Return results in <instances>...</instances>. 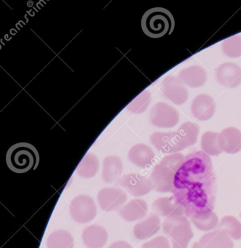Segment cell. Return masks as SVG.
I'll return each instance as SVG.
<instances>
[{"label": "cell", "instance_id": "22", "mask_svg": "<svg viewBox=\"0 0 241 248\" xmlns=\"http://www.w3.org/2000/svg\"><path fill=\"white\" fill-rule=\"evenodd\" d=\"M219 134L216 132L206 131L202 136V150L209 156H218L222 152L219 146Z\"/></svg>", "mask_w": 241, "mask_h": 248}, {"label": "cell", "instance_id": "13", "mask_svg": "<svg viewBox=\"0 0 241 248\" xmlns=\"http://www.w3.org/2000/svg\"><path fill=\"white\" fill-rule=\"evenodd\" d=\"M200 248H233L232 238L223 231L217 230L203 235L198 242Z\"/></svg>", "mask_w": 241, "mask_h": 248}, {"label": "cell", "instance_id": "10", "mask_svg": "<svg viewBox=\"0 0 241 248\" xmlns=\"http://www.w3.org/2000/svg\"><path fill=\"white\" fill-rule=\"evenodd\" d=\"M162 90L167 98L176 105H182L188 99V91L178 78L168 77L165 79Z\"/></svg>", "mask_w": 241, "mask_h": 248}, {"label": "cell", "instance_id": "25", "mask_svg": "<svg viewBox=\"0 0 241 248\" xmlns=\"http://www.w3.org/2000/svg\"><path fill=\"white\" fill-rule=\"evenodd\" d=\"M142 248H171V245L166 237L160 236L144 244Z\"/></svg>", "mask_w": 241, "mask_h": 248}, {"label": "cell", "instance_id": "3", "mask_svg": "<svg viewBox=\"0 0 241 248\" xmlns=\"http://www.w3.org/2000/svg\"><path fill=\"white\" fill-rule=\"evenodd\" d=\"M175 20L172 14L163 8H154L145 13L142 18L144 33L151 38H161L172 34Z\"/></svg>", "mask_w": 241, "mask_h": 248}, {"label": "cell", "instance_id": "17", "mask_svg": "<svg viewBox=\"0 0 241 248\" xmlns=\"http://www.w3.org/2000/svg\"><path fill=\"white\" fill-rule=\"evenodd\" d=\"M161 229V219L158 216H149L134 227V235L139 239H146L156 234Z\"/></svg>", "mask_w": 241, "mask_h": 248}, {"label": "cell", "instance_id": "5", "mask_svg": "<svg viewBox=\"0 0 241 248\" xmlns=\"http://www.w3.org/2000/svg\"><path fill=\"white\" fill-rule=\"evenodd\" d=\"M163 232L171 238L172 248H187L194 236L187 216L167 217L162 223Z\"/></svg>", "mask_w": 241, "mask_h": 248}, {"label": "cell", "instance_id": "12", "mask_svg": "<svg viewBox=\"0 0 241 248\" xmlns=\"http://www.w3.org/2000/svg\"><path fill=\"white\" fill-rule=\"evenodd\" d=\"M219 143L222 152L238 153L241 150V131L236 127L224 129L219 134Z\"/></svg>", "mask_w": 241, "mask_h": 248}, {"label": "cell", "instance_id": "14", "mask_svg": "<svg viewBox=\"0 0 241 248\" xmlns=\"http://www.w3.org/2000/svg\"><path fill=\"white\" fill-rule=\"evenodd\" d=\"M153 208L157 214L163 216L166 218L185 216L184 209L181 204H178L174 196L171 197L158 198L154 202Z\"/></svg>", "mask_w": 241, "mask_h": 248}, {"label": "cell", "instance_id": "9", "mask_svg": "<svg viewBox=\"0 0 241 248\" xmlns=\"http://www.w3.org/2000/svg\"><path fill=\"white\" fill-rule=\"evenodd\" d=\"M216 108L214 100L207 94L197 95L192 102V114L200 121H207L211 119L214 115Z\"/></svg>", "mask_w": 241, "mask_h": 248}, {"label": "cell", "instance_id": "6", "mask_svg": "<svg viewBox=\"0 0 241 248\" xmlns=\"http://www.w3.org/2000/svg\"><path fill=\"white\" fill-rule=\"evenodd\" d=\"M70 213L78 223L91 221L96 215L95 203L91 197L79 196L74 199L70 205Z\"/></svg>", "mask_w": 241, "mask_h": 248}, {"label": "cell", "instance_id": "1", "mask_svg": "<svg viewBox=\"0 0 241 248\" xmlns=\"http://www.w3.org/2000/svg\"><path fill=\"white\" fill-rule=\"evenodd\" d=\"M171 193L187 217L213 211L216 182L210 156L203 151L185 156L176 174Z\"/></svg>", "mask_w": 241, "mask_h": 248}, {"label": "cell", "instance_id": "8", "mask_svg": "<svg viewBox=\"0 0 241 248\" xmlns=\"http://www.w3.org/2000/svg\"><path fill=\"white\" fill-rule=\"evenodd\" d=\"M119 183L128 192L136 197L145 195L153 188L152 181L139 174L126 175L120 180Z\"/></svg>", "mask_w": 241, "mask_h": 248}, {"label": "cell", "instance_id": "11", "mask_svg": "<svg viewBox=\"0 0 241 248\" xmlns=\"http://www.w3.org/2000/svg\"><path fill=\"white\" fill-rule=\"evenodd\" d=\"M155 145L163 153L176 154L186 149L177 131L157 133Z\"/></svg>", "mask_w": 241, "mask_h": 248}, {"label": "cell", "instance_id": "7", "mask_svg": "<svg viewBox=\"0 0 241 248\" xmlns=\"http://www.w3.org/2000/svg\"><path fill=\"white\" fill-rule=\"evenodd\" d=\"M216 79L225 88H237L241 84V67L232 62L222 63L216 69Z\"/></svg>", "mask_w": 241, "mask_h": 248}, {"label": "cell", "instance_id": "21", "mask_svg": "<svg viewBox=\"0 0 241 248\" xmlns=\"http://www.w3.org/2000/svg\"><path fill=\"white\" fill-rule=\"evenodd\" d=\"M217 228L219 230L223 231L229 235L234 240L241 239V223L234 216H224L221 219Z\"/></svg>", "mask_w": 241, "mask_h": 248}, {"label": "cell", "instance_id": "24", "mask_svg": "<svg viewBox=\"0 0 241 248\" xmlns=\"http://www.w3.org/2000/svg\"><path fill=\"white\" fill-rule=\"evenodd\" d=\"M224 54L231 59H237L241 56V36L235 35L226 39L222 43Z\"/></svg>", "mask_w": 241, "mask_h": 248}, {"label": "cell", "instance_id": "15", "mask_svg": "<svg viewBox=\"0 0 241 248\" xmlns=\"http://www.w3.org/2000/svg\"><path fill=\"white\" fill-rule=\"evenodd\" d=\"M124 191L117 188H104L98 193V200L101 208L107 211L114 210L126 201Z\"/></svg>", "mask_w": 241, "mask_h": 248}, {"label": "cell", "instance_id": "26", "mask_svg": "<svg viewBox=\"0 0 241 248\" xmlns=\"http://www.w3.org/2000/svg\"><path fill=\"white\" fill-rule=\"evenodd\" d=\"M192 248H200V246H199L198 242H194L193 246H192Z\"/></svg>", "mask_w": 241, "mask_h": 248}, {"label": "cell", "instance_id": "23", "mask_svg": "<svg viewBox=\"0 0 241 248\" xmlns=\"http://www.w3.org/2000/svg\"><path fill=\"white\" fill-rule=\"evenodd\" d=\"M190 220L199 230L203 232H211L218 227L219 223V217L213 211L190 217Z\"/></svg>", "mask_w": 241, "mask_h": 248}, {"label": "cell", "instance_id": "20", "mask_svg": "<svg viewBox=\"0 0 241 248\" xmlns=\"http://www.w3.org/2000/svg\"><path fill=\"white\" fill-rule=\"evenodd\" d=\"M177 131L184 146L187 148L193 146L197 142L200 127L195 123L186 122L180 126Z\"/></svg>", "mask_w": 241, "mask_h": 248}, {"label": "cell", "instance_id": "16", "mask_svg": "<svg viewBox=\"0 0 241 248\" xmlns=\"http://www.w3.org/2000/svg\"><path fill=\"white\" fill-rule=\"evenodd\" d=\"M178 78L183 83L193 88H198L206 84L207 73L206 69L197 65L189 66L178 73Z\"/></svg>", "mask_w": 241, "mask_h": 248}, {"label": "cell", "instance_id": "4", "mask_svg": "<svg viewBox=\"0 0 241 248\" xmlns=\"http://www.w3.org/2000/svg\"><path fill=\"white\" fill-rule=\"evenodd\" d=\"M184 157L182 154H173L164 157L155 167L151 174V181L155 191L161 193L172 191L174 178Z\"/></svg>", "mask_w": 241, "mask_h": 248}, {"label": "cell", "instance_id": "19", "mask_svg": "<svg viewBox=\"0 0 241 248\" xmlns=\"http://www.w3.org/2000/svg\"><path fill=\"white\" fill-rule=\"evenodd\" d=\"M147 204L142 200H132L130 203L122 208L120 214L129 221L143 218L147 213Z\"/></svg>", "mask_w": 241, "mask_h": 248}, {"label": "cell", "instance_id": "18", "mask_svg": "<svg viewBox=\"0 0 241 248\" xmlns=\"http://www.w3.org/2000/svg\"><path fill=\"white\" fill-rule=\"evenodd\" d=\"M157 114V124L163 127H174L179 121L178 111L167 104H160Z\"/></svg>", "mask_w": 241, "mask_h": 248}, {"label": "cell", "instance_id": "2", "mask_svg": "<svg viewBox=\"0 0 241 248\" xmlns=\"http://www.w3.org/2000/svg\"><path fill=\"white\" fill-rule=\"evenodd\" d=\"M40 162L38 151L31 143L21 142L13 145L6 154L8 168L16 173H25L37 169Z\"/></svg>", "mask_w": 241, "mask_h": 248}]
</instances>
